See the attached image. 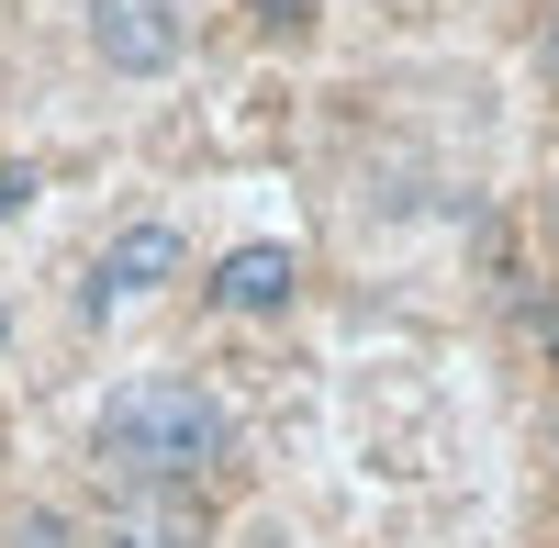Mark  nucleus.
I'll use <instances>...</instances> for the list:
<instances>
[{"instance_id": "0eeeda50", "label": "nucleus", "mask_w": 559, "mask_h": 548, "mask_svg": "<svg viewBox=\"0 0 559 548\" xmlns=\"http://www.w3.org/2000/svg\"><path fill=\"white\" fill-rule=\"evenodd\" d=\"M34 202V168H0V213H23Z\"/></svg>"}, {"instance_id": "6e6552de", "label": "nucleus", "mask_w": 559, "mask_h": 548, "mask_svg": "<svg viewBox=\"0 0 559 548\" xmlns=\"http://www.w3.org/2000/svg\"><path fill=\"white\" fill-rule=\"evenodd\" d=\"M537 57H548V79H559V23H548V45H537Z\"/></svg>"}, {"instance_id": "f03ea898", "label": "nucleus", "mask_w": 559, "mask_h": 548, "mask_svg": "<svg viewBox=\"0 0 559 548\" xmlns=\"http://www.w3.org/2000/svg\"><path fill=\"white\" fill-rule=\"evenodd\" d=\"M168 281H191V236H179L168 213H134L123 236L90 258V281H79V313L90 325H112V313H134V302H157Z\"/></svg>"}, {"instance_id": "1a4fd4ad", "label": "nucleus", "mask_w": 559, "mask_h": 548, "mask_svg": "<svg viewBox=\"0 0 559 548\" xmlns=\"http://www.w3.org/2000/svg\"><path fill=\"white\" fill-rule=\"evenodd\" d=\"M0 347H12V313H0Z\"/></svg>"}, {"instance_id": "39448f33", "label": "nucleus", "mask_w": 559, "mask_h": 548, "mask_svg": "<svg viewBox=\"0 0 559 548\" xmlns=\"http://www.w3.org/2000/svg\"><path fill=\"white\" fill-rule=\"evenodd\" d=\"M102 548H202V492H112Z\"/></svg>"}, {"instance_id": "7ed1b4c3", "label": "nucleus", "mask_w": 559, "mask_h": 548, "mask_svg": "<svg viewBox=\"0 0 559 548\" xmlns=\"http://www.w3.org/2000/svg\"><path fill=\"white\" fill-rule=\"evenodd\" d=\"M79 34L112 79H168L191 57V12L179 0H79Z\"/></svg>"}, {"instance_id": "423d86ee", "label": "nucleus", "mask_w": 559, "mask_h": 548, "mask_svg": "<svg viewBox=\"0 0 559 548\" xmlns=\"http://www.w3.org/2000/svg\"><path fill=\"white\" fill-rule=\"evenodd\" d=\"M247 12H258L269 45H302V34H313V0H247Z\"/></svg>"}, {"instance_id": "f257e3e1", "label": "nucleus", "mask_w": 559, "mask_h": 548, "mask_svg": "<svg viewBox=\"0 0 559 548\" xmlns=\"http://www.w3.org/2000/svg\"><path fill=\"white\" fill-rule=\"evenodd\" d=\"M236 403L191 370H134L102 392V415H90V460H102L112 492H202L236 470Z\"/></svg>"}, {"instance_id": "20e7f679", "label": "nucleus", "mask_w": 559, "mask_h": 548, "mask_svg": "<svg viewBox=\"0 0 559 548\" xmlns=\"http://www.w3.org/2000/svg\"><path fill=\"white\" fill-rule=\"evenodd\" d=\"M202 302H213V313H236V325H269V313H292V302H302V258L280 247V236H247V247H224V258H213Z\"/></svg>"}]
</instances>
